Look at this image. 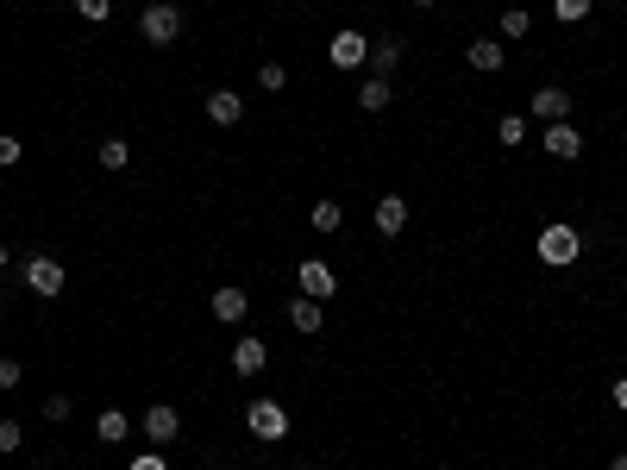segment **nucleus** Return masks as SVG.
<instances>
[{
  "mask_svg": "<svg viewBox=\"0 0 627 470\" xmlns=\"http://www.w3.org/2000/svg\"><path fill=\"white\" fill-rule=\"evenodd\" d=\"M540 264H552V270H565V264H577L584 257V232H577L571 220H552V226H540Z\"/></svg>",
  "mask_w": 627,
  "mask_h": 470,
  "instance_id": "f257e3e1",
  "label": "nucleus"
},
{
  "mask_svg": "<svg viewBox=\"0 0 627 470\" xmlns=\"http://www.w3.org/2000/svg\"><path fill=\"white\" fill-rule=\"evenodd\" d=\"M19 289L38 295V301H57L63 295V264H57L51 251H32L26 264H19Z\"/></svg>",
  "mask_w": 627,
  "mask_h": 470,
  "instance_id": "f03ea898",
  "label": "nucleus"
},
{
  "mask_svg": "<svg viewBox=\"0 0 627 470\" xmlns=\"http://www.w3.org/2000/svg\"><path fill=\"white\" fill-rule=\"evenodd\" d=\"M138 38L157 44V51H170V44L182 38V7H170V0H151V7L138 13Z\"/></svg>",
  "mask_w": 627,
  "mask_h": 470,
  "instance_id": "7ed1b4c3",
  "label": "nucleus"
},
{
  "mask_svg": "<svg viewBox=\"0 0 627 470\" xmlns=\"http://www.w3.org/2000/svg\"><path fill=\"white\" fill-rule=\"evenodd\" d=\"M245 427H251V439L276 445V439H289V408H283V402H270V395H258V402L245 408Z\"/></svg>",
  "mask_w": 627,
  "mask_h": 470,
  "instance_id": "20e7f679",
  "label": "nucleus"
},
{
  "mask_svg": "<svg viewBox=\"0 0 627 470\" xmlns=\"http://www.w3.org/2000/svg\"><path fill=\"white\" fill-rule=\"evenodd\" d=\"M327 63H333V69H364V63H370V38H364L358 26H339V32L327 38Z\"/></svg>",
  "mask_w": 627,
  "mask_h": 470,
  "instance_id": "39448f33",
  "label": "nucleus"
},
{
  "mask_svg": "<svg viewBox=\"0 0 627 470\" xmlns=\"http://www.w3.org/2000/svg\"><path fill=\"white\" fill-rule=\"evenodd\" d=\"M138 427H145V439L157 445V452H170V439H182V414H176L170 402H151V408H145V420H138Z\"/></svg>",
  "mask_w": 627,
  "mask_h": 470,
  "instance_id": "423d86ee",
  "label": "nucleus"
},
{
  "mask_svg": "<svg viewBox=\"0 0 627 470\" xmlns=\"http://www.w3.org/2000/svg\"><path fill=\"white\" fill-rule=\"evenodd\" d=\"M540 145H546V157H559V163H577V157H584V132H577L571 120H552V126L540 132Z\"/></svg>",
  "mask_w": 627,
  "mask_h": 470,
  "instance_id": "0eeeda50",
  "label": "nucleus"
},
{
  "mask_svg": "<svg viewBox=\"0 0 627 470\" xmlns=\"http://www.w3.org/2000/svg\"><path fill=\"white\" fill-rule=\"evenodd\" d=\"M295 282H301V295H314V301H333V295H339V276L320 264V257H301Z\"/></svg>",
  "mask_w": 627,
  "mask_h": 470,
  "instance_id": "6e6552de",
  "label": "nucleus"
},
{
  "mask_svg": "<svg viewBox=\"0 0 627 470\" xmlns=\"http://www.w3.org/2000/svg\"><path fill=\"white\" fill-rule=\"evenodd\" d=\"M289 326H295V333H308V339H320V326H327V301L295 295V301H289Z\"/></svg>",
  "mask_w": 627,
  "mask_h": 470,
  "instance_id": "1a4fd4ad",
  "label": "nucleus"
},
{
  "mask_svg": "<svg viewBox=\"0 0 627 470\" xmlns=\"http://www.w3.org/2000/svg\"><path fill=\"white\" fill-rule=\"evenodd\" d=\"M464 63H471L477 76H496V69L508 63V51H502V38H471L464 44Z\"/></svg>",
  "mask_w": 627,
  "mask_h": 470,
  "instance_id": "9d476101",
  "label": "nucleus"
},
{
  "mask_svg": "<svg viewBox=\"0 0 627 470\" xmlns=\"http://www.w3.org/2000/svg\"><path fill=\"white\" fill-rule=\"evenodd\" d=\"M533 120H571V88H533Z\"/></svg>",
  "mask_w": 627,
  "mask_h": 470,
  "instance_id": "9b49d317",
  "label": "nucleus"
},
{
  "mask_svg": "<svg viewBox=\"0 0 627 470\" xmlns=\"http://www.w3.org/2000/svg\"><path fill=\"white\" fill-rule=\"evenodd\" d=\"M207 120H214V126H239L245 120L239 88H214V94H207Z\"/></svg>",
  "mask_w": 627,
  "mask_h": 470,
  "instance_id": "f8f14e48",
  "label": "nucleus"
},
{
  "mask_svg": "<svg viewBox=\"0 0 627 470\" xmlns=\"http://www.w3.org/2000/svg\"><path fill=\"white\" fill-rule=\"evenodd\" d=\"M377 232H383V239H402V232H408V201L402 195H383L377 201Z\"/></svg>",
  "mask_w": 627,
  "mask_h": 470,
  "instance_id": "ddd939ff",
  "label": "nucleus"
},
{
  "mask_svg": "<svg viewBox=\"0 0 627 470\" xmlns=\"http://www.w3.org/2000/svg\"><path fill=\"white\" fill-rule=\"evenodd\" d=\"M245 314H251V295L245 289H214V320L220 326H239Z\"/></svg>",
  "mask_w": 627,
  "mask_h": 470,
  "instance_id": "4468645a",
  "label": "nucleus"
},
{
  "mask_svg": "<svg viewBox=\"0 0 627 470\" xmlns=\"http://www.w3.org/2000/svg\"><path fill=\"white\" fill-rule=\"evenodd\" d=\"M270 364V345L264 339H239V345H232V370H239V376H258Z\"/></svg>",
  "mask_w": 627,
  "mask_h": 470,
  "instance_id": "2eb2a0df",
  "label": "nucleus"
},
{
  "mask_svg": "<svg viewBox=\"0 0 627 470\" xmlns=\"http://www.w3.org/2000/svg\"><path fill=\"white\" fill-rule=\"evenodd\" d=\"M95 439H101V445H126V439H132V420H126L120 408L95 414Z\"/></svg>",
  "mask_w": 627,
  "mask_h": 470,
  "instance_id": "dca6fc26",
  "label": "nucleus"
},
{
  "mask_svg": "<svg viewBox=\"0 0 627 470\" xmlns=\"http://www.w3.org/2000/svg\"><path fill=\"white\" fill-rule=\"evenodd\" d=\"M402 63V38H370V69L389 82V69Z\"/></svg>",
  "mask_w": 627,
  "mask_h": 470,
  "instance_id": "f3484780",
  "label": "nucleus"
},
{
  "mask_svg": "<svg viewBox=\"0 0 627 470\" xmlns=\"http://www.w3.org/2000/svg\"><path fill=\"white\" fill-rule=\"evenodd\" d=\"M389 101H396V82H383V76H370V82L358 88V107H364V113H383Z\"/></svg>",
  "mask_w": 627,
  "mask_h": 470,
  "instance_id": "a211bd4d",
  "label": "nucleus"
},
{
  "mask_svg": "<svg viewBox=\"0 0 627 470\" xmlns=\"http://www.w3.org/2000/svg\"><path fill=\"white\" fill-rule=\"evenodd\" d=\"M590 13H596V0H552V19H559V26H584Z\"/></svg>",
  "mask_w": 627,
  "mask_h": 470,
  "instance_id": "6ab92c4d",
  "label": "nucleus"
},
{
  "mask_svg": "<svg viewBox=\"0 0 627 470\" xmlns=\"http://www.w3.org/2000/svg\"><path fill=\"white\" fill-rule=\"evenodd\" d=\"M496 138H502L508 151H521V145H527V120H521V113H502V120H496Z\"/></svg>",
  "mask_w": 627,
  "mask_h": 470,
  "instance_id": "aec40b11",
  "label": "nucleus"
},
{
  "mask_svg": "<svg viewBox=\"0 0 627 470\" xmlns=\"http://www.w3.org/2000/svg\"><path fill=\"white\" fill-rule=\"evenodd\" d=\"M101 170H126V163H132V145H126V138H101Z\"/></svg>",
  "mask_w": 627,
  "mask_h": 470,
  "instance_id": "412c9836",
  "label": "nucleus"
},
{
  "mask_svg": "<svg viewBox=\"0 0 627 470\" xmlns=\"http://www.w3.org/2000/svg\"><path fill=\"white\" fill-rule=\"evenodd\" d=\"M339 220H345V207L327 195V201H314V232H339Z\"/></svg>",
  "mask_w": 627,
  "mask_h": 470,
  "instance_id": "4be33fe9",
  "label": "nucleus"
},
{
  "mask_svg": "<svg viewBox=\"0 0 627 470\" xmlns=\"http://www.w3.org/2000/svg\"><path fill=\"white\" fill-rule=\"evenodd\" d=\"M527 32H533V13L527 7H508L502 13V38H527Z\"/></svg>",
  "mask_w": 627,
  "mask_h": 470,
  "instance_id": "5701e85b",
  "label": "nucleus"
},
{
  "mask_svg": "<svg viewBox=\"0 0 627 470\" xmlns=\"http://www.w3.org/2000/svg\"><path fill=\"white\" fill-rule=\"evenodd\" d=\"M258 88H264V94H283V88H289V69H283V63H264V69H258Z\"/></svg>",
  "mask_w": 627,
  "mask_h": 470,
  "instance_id": "b1692460",
  "label": "nucleus"
},
{
  "mask_svg": "<svg viewBox=\"0 0 627 470\" xmlns=\"http://www.w3.org/2000/svg\"><path fill=\"white\" fill-rule=\"evenodd\" d=\"M69 414H76V402H69V395H44V420H51V427H63Z\"/></svg>",
  "mask_w": 627,
  "mask_h": 470,
  "instance_id": "393cba45",
  "label": "nucleus"
},
{
  "mask_svg": "<svg viewBox=\"0 0 627 470\" xmlns=\"http://www.w3.org/2000/svg\"><path fill=\"white\" fill-rule=\"evenodd\" d=\"M26 157V138H13V132H0V170H13V163Z\"/></svg>",
  "mask_w": 627,
  "mask_h": 470,
  "instance_id": "a878e982",
  "label": "nucleus"
},
{
  "mask_svg": "<svg viewBox=\"0 0 627 470\" xmlns=\"http://www.w3.org/2000/svg\"><path fill=\"white\" fill-rule=\"evenodd\" d=\"M19 445H26V433H19V420H0V458H13Z\"/></svg>",
  "mask_w": 627,
  "mask_h": 470,
  "instance_id": "bb28decb",
  "label": "nucleus"
},
{
  "mask_svg": "<svg viewBox=\"0 0 627 470\" xmlns=\"http://www.w3.org/2000/svg\"><path fill=\"white\" fill-rule=\"evenodd\" d=\"M76 13L88 19V26H101V19H113V0H76Z\"/></svg>",
  "mask_w": 627,
  "mask_h": 470,
  "instance_id": "cd10ccee",
  "label": "nucleus"
},
{
  "mask_svg": "<svg viewBox=\"0 0 627 470\" xmlns=\"http://www.w3.org/2000/svg\"><path fill=\"white\" fill-rule=\"evenodd\" d=\"M126 470H170V458H164V452H157V445H151V452H138V458H132Z\"/></svg>",
  "mask_w": 627,
  "mask_h": 470,
  "instance_id": "c85d7f7f",
  "label": "nucleus"
},
{
  "mask_svg": "<svg viewBox=\"0 0 627 470\" xmlns=\"http://www.w3.org/2000/svg\"><path fill=\"white\" fill-rule=\"evenodd\" d=\"M19 376H26V370H19V358H0V389H19Z\"/></svg>",
  "mask_w": 627,
  "mask_h": 470,
  "instance_id": "c756f323",
  "label": "nucleus"
},
{
  "mask_svg": "<svg viewBox=\"0 0 627 470\" xmlns=\"http://www.w3.org/2000/svg\"><path fill=\"white\" fill-rule=\"evenodd\" d=\"M615 408L627 414V376H615Z\"/></svg>",
  "mask_w": 627,
  "mask_h": 470,
  "instance_id": "7c9ffc66",
  "label": "nucleus"
},
{
  "mask_svg": "<svg viewBox=\"0 0 627 470\" xmlns=\"http://www.w3.org/2000/svg\"><path fill=\"white\" fill-rule=\"evenodd\" d=\"M609 470H627V445H621V452H615V458H609Z\"/></svg>",
  "mask_w": 627,
  "mask_h": 470,
  "instance_id": "2f4dec72",
  "label": "nucleus"
},
{
  "mask_svg": "<svg viewBox=\"0 0 627 470\" xmlns=\"http://www.w3.org/2000/svg\"><path fill=\"white\" fill-rule=\"evenodd\" d=\"M7 264H13V251H7V245H0V276H7Z\"/></svg>",
  "mask_w": 627,
  "mask_h": 470,
  "instance_id": "473e14b6",
  "label": "nucleus"
},
{
  "mask_svg": "<svg viewBox=\"0 0 627 470\" xmlns=\"http://www.w3.org/2000/svg\"><path fill=\"white\" fill-rule=\"evenodd\" d=\"M408 7H439V0H408Z\"/></svg>",
  "mask_w": 627,
  "mask_h": 470,
  "instance_id": "72a5a7b5",
  "label": "nucleus"
},
{
  "mask_svg": "<svg viewBox=\"0 0 627 470\" xmlns=\"http://www.w3.org/2000/svg\"><path fill=\"white\" fill-rule=\"evenodd\" d=\"M295 470H314V464H295Z\"/></svg>",
  "mask_w": 627,
  "mask_h": 470,
  "instance_id": "f704fd0d",
  "label": "nucleus"
},
{
  "mask_svg": "<svg viewBox=\"0 0 627 470\" xmlns=\"http://www.w3.org/2000/svg\"><path fill=\"white\" fill-rule=\"evenodd\" d=\"M0 301H7V289H0Z\"/></svg>",
  "mask_w": 627,
  "mask_h": 470,
  "instance_id": "c9c22d12",
  "label": "nucleus"
}]
</instances>
